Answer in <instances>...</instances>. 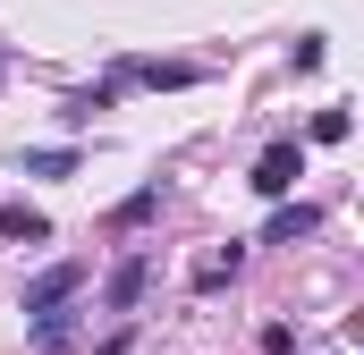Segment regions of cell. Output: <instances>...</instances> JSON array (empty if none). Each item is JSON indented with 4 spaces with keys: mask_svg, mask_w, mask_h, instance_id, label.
I'll use <instances>...</instances> for the list:
<instances>
[{
    "mask_svg": "<svg viewBox=\"0 0 364 355\" xmlns=\"http://www.w3.org/2000/svg\"><path fill=\"white\" fill-rule=\"evenodd\" d=\"M77 288H85V263H51L43 279H34V288H26V305H17V313H34V322H43V313H60Z\"/></svg>",
    "mask_w": 364,
    "mask_h": 355,
    "instance_id": "6da1fadb",
    "label": "cell"
},
{
    "mask_svg": "<svg viewBox=\"0 0 364 355\" xmlns=\"http://www.w3.org/2000/svg\"><path fill=\"white\" fill-rule=\"evenodd\" d=\"M296 178H305V153H296V144H272V153L255 161V195H288Z\"/></svg>",
    "mask_w": 364,
    "mask_h": 355,
    "instance_id": "7a4b0ae2",
    "label": "cell"
},
{
    "mask_svg": "<svg viewBox=\"0 0 364 355\" xmlns=\"http://www.w3.org/2000/svg\"><path fill=\"white\" fill-rule=\"evenodd\" d=\"M144 279H153V263H144V254H127V263L110 271V313H136V305H144Z\"/></svg>",
    "mask_w": 364,
    "mask_h": 355,
    "instance_id": "3957f363",
    "label": "cell"
},
{
    "mask_svg": "<svg viewBox=\"0 0 364 355\" xmlns=\"http://www.w3.org/2000/svg\"><path fill=\"white\" fill-rule=\"evenodd\" d=\"M314 229H322V212H314V203H279L263 237H272V246H296V237H314Z\"/></svg>",
    "mask_w": 364,
    "mask_h": 355,
    "instance_id": "277c9868",
    "label": "cell"
},
{
    "mask_svg": "<svg viewBox=\"0 0 364 355\" xmlns=\"http://www.w3.org/2000/svg\"><path fill=\"white\" fill-rule=\"evenodd\" d=\"M0 237H51V229H43V212H26V203H0Z\"/></svg>",
    "mask_w": 364,
    "mask_h": 355,
    "instance_id": "5b68a950",
    "label": "cell"
},
{
    "mask_svg": "<svg viewBox=\"0 0 364 355\" xmlns=\"http://www.w3.org/2000/svg\"><path fill=\"white\" fill-rule=\"evenodd\" d=\"M102 355H127V330H119V339H110V347H102Z\"/></svg>",
    "mask_w": 364,
    "mask_h": 355,
    "instance_id": "8992f818",
    "label": "cell"
}]
</instances>
